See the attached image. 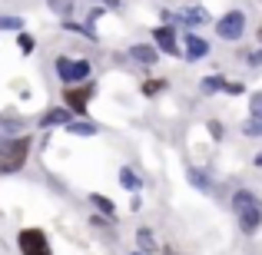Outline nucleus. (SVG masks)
I'll return each instance as SVG.
<instances>
[{
	"label": "nucleus",
	"instance_id": "f257e3e1",
	"mask_svg": "<svg viewBox=\"0 0 262 255\" xmlns=\"http://www.w3.org/2000/svg\"><path fill=\"white\" fill-rule=\"evenodd\" d=\"M33 153V136L20 133V136H0V176H13L27 166Z\"/></svg>",
	"mask_w": 262,
	"mask_h": 255
},
{
	"label": "nucleus",
	"instance_id": "f03ea898",
	"mask_svg": "<svg viewBox=\"0 0 262 255\" xmlns=\"http://www.w3.org/2000/svg\"><path fill=\"white\" fill-rule=\"evenodd\" d=\"M232 212H236V222L243 236H256L262 229V202L256 199L252 189H236L232 192Z\"/></svg>",
	"mask_w": 262,
	"mask_h": 255
},
{
	"label": "nucleus",
	"instance_id": "7ed1b4c3",
	"mask_svg": "<svg viewBox=\"0 0 262 255\" xmlns=\"http://www.w3.org/2000/svg\"><path fill=\"white\" fill-rule=\"evenodd\" d=\"M53 70H57L60 83L63 86H77V83H86L90 73H93V63L86 57H57L53 60Z\"/></svg>",
	"mask_w": 262,
	"mask_h": 255
},
{
	"label": "nucleus",
	"instance_id": "20e7f679",
	"mask_svg": "<svg viewBox=\"0 0 262 255\" xmlns=\"http://www.w3.org/2000/svg\"><path fill=\"white\" fill-rule=\"evenodd\" d=\"M17 252L20 255H53V245L40 225H27L17 232Z\"/></svg>",
	"mask_w": 262,
	"mask_h": 255
},
{
	"label": "nucleus",
	"instance_id": "39448f33",
	"mask_svg": "<svg viewBox=\"0 0 262 255\" xmlns=\"http://www.w3.org/2000/svg\"><path fill=\"white\" fill-rule=\"evenodd\" d=\"M96 93V83L93 80H86V83H77V86H63V106L70 109L73 116H80V120H86V109H90V100H93Z\"/></svg>",
	"mask_w": 262,
	"mask_h": 255
},
{
	"label": "nucleus",
	"instance_id": "423d86ee",
	"mask_svg": "<svg viewBox=\"0 0 262 255\" xmlns=\"http://www.w3.org/2000/svg\"><path fill=\"white\" fill-rule=\"evenodd\" d=\"M216 37L226 40V43H236V40L246 37V13L243 10H229L216 20Z\"/></svg>",
	"mask_w": 262,
	"mask_h": 255
},
{
	"label": "nucleus",
	"instance_id": "0eeeda50",
	"mask_svg": "<svg viewBox=\"0 0 262 255\" xmlns=\"http://www.w3.org/2000/svg\"><path fill=\"white\" fill-rule=\"evenodd\" d=\"M153 47L160 53H166V57H183L179 33H176V27H169V24H163V27H156V30H153Z\"/></svg>",
	"mask_w": 262,
	"mask_h": 255
},
{
	"label": "nucleus",
	"instance_id": "6e6552de",
	"mask_svg": "<svg viewBox=\"0 0 262 255\" xmlns=\"http://www.w3.org/2000/svg\"><path fill=\"white\" fill-rule=\"evenodd\" d=\"M203 57H209V40L199 37V33H183V60L196 63Z\"/></svg>",
	"mask_w": 262,
	"mask_h": 255
},
{
	"label": "nucleus",
	"instance_id": "1a4fd4ad",
	"mask_svg": "<svg viewBox=\"0 0 262 255\" xmlns=\"http://www.w3.org/2000/svg\"><path fill=\"white\" fill-rule=\"evenodd\" d=\"M73 120H77V116H73L67 106H50V109H47V113L37 120V126H40V129H57V126H67V123H73Z\"/></svg>",
	"mask_w": 262,
	"mask_h": 255
},
{
	"label": "nucleus",
	"instance_id": "9d476101",
	"mask_svg": "<svg viewBox=\"0 0 262 255\" xmlns=\"http://www.w3.org/2000/svg\"><path fill=\"white\" fill-rule=\"evenodd\" d=\"M129 60H136L140 66H156L160 63V50L153 43H133L129 47Z\"/></svg>",
	"mask_w": 262,
	"mask_h": 255
},
{
	"label": "nucleus",
	"instance_id": "9b49d317",
	"mask_svg": "<svg viewBox=\"0 0 262 255\" xmlns=\"http://www.w3.org/2000/svg\"><path fill=\"white\" fill-rule=\"evenodd\" d=\"M136 252H143V255H156L160 252L156 232L149 229V225H140V229H136Z\"/></svg>",
	"mask_w": 262,
	"mask_h": 255
},
{
	"label": "nucleus",
	"instance_id": "f8f14e48",
	"mask_svg": "<svg viewBox=\"0 0 262 255\" xmlns=\"http://www.w3.org/2000/svg\"><path fill=\"white\" fill-rule=\"evenodd\" d=\"M176 24H183V27H203V24H209V13H206L203 7H186V10L176 13Z\"/></svg>",
	"mask_w": 262,
	"mask_h": 255
},
{
	"label": "nucleus",
	"instance_id": "ddd939ff",
	"mask_svg": "<svg viewBox=\"0 0 262 255\" xmlns=\"http://www.w3.org/2000/svg\"><path fill=\"white\" fill-rule=\"evenodd\" d=\"M90 205L96 209V216H103V219H116V205H113V199L110 196H100V192H90Z\"/></svg>",
	"mask_w": 262,
	"mask_h": 255
},
{
	"label": "nucleus",
	"instance_id": "4468645a",
	"mask_svg": "<svg viewBox=\"0 0 262 255\" xmlns=\"http://www.w3.org/2000/svg\"><path fill=\"white\" fill-rule=\"evenodd\" d=\"M67 133L70 136H96L100 133V123H90V120H73V123H67Z\"/></svg>",
	"mask_w": 262,
	"mask_h": 255
},
{
	"label": "nucleus",
	"instance_id": "2eb2a0df",
	"mask_svg": "<svg viewBox=\"0 0 262 255\" xmlns=\"http://www.w3.org/2000/svg\"><path fill=\"white\" fill-rule=\"evenodd\" d=\"M0 129H4V136H20V133H27V120H17V116H0Z\"/></svg>",
	"mask_w": 262,
	"mask_h": 255
},
{
	"label": "nucleus",
	"instance_id": "dca6fc26",
	"mask_svg": "<svg viewBox=\"0 0 262 255\" xmlns=\"http://www.w3.org/2000/svg\"><path fill=\"white\" fill-rule=\"evenodd\" d=\"M223 86H226V77H219V73H212V77H203V80H199V93H206V96L223 93Z\"/></svg>",
	"mask_w": 262,
	"mask_h": 255
},
{
	"label": "nucleus",
	"instance_id": "f3484780",
	"mask_svg": "<svg viewBox=\"0 0 262 255\" xmlns=\"http://www.w3.org/2000/svg\"><path fill=\"white\" fill-rule=\"evenodd\" d=\"M186 176H189V182H192V186H196V189H199V192H212V189H216V186H212V179H209V176H206V172H203V169H189V172H186Z\"/></svg>",
	"mask_w": 262,
	"mask_h": 255
},
{
	"label": "nucleus",
	"instance_id": "a211bd4d",
	"mask_svg": "<svg viewBox=\"0 0 262 255\" xmlns=\"http://www.w3.org/2000/svg\"><path fill=\"white\" fill-rule=\"evenodd\" d=\"M120 186H123V189H129V192H140L143 179L136 176V172L129 169V166H123V169H120Z\"/></svg>",
	"mask_w": 262,
	"mask_h": 255
},
{
	"label": "nucleus",
	"instance_id": "6ab92c4d",
	"mask_svg": "<svg viewBox=\"0 0 262 255\" xmlns=\"http://www.w3.org/2000/svg\"><path fill=\"white\" fill-rule=\"evenodd\" d=\"M47 4L60 20H73V0H47Z\"/></svg>",
	"mask_w": 262,
	"mask_h": 255
},
{
	"label": "nucleus",
	"instance_id": "aec40b11",
	"mask_svg": "<svg viewBox=\"0 0 262 255\" xmlns=\"http://www.w3.org/2000/svg\"><path fill=\"white\" fill-rule=\"evenodd\" d=\"M20 30H24V20L20 17H13V13L0 17V33H20Z\"/></svg>",
	"mask_w": 262,
	"mask_h": 255
},
{
	"label": "nucleus",
	"instance_id": "412c9836",
	"mask_svg": "<svg viewBox=\"0 0 262 255\" xmlns=\"http://www.w3.org/2000/svg\"><path fill=\"white\" fill-rule=\"evenodd\" d=\"M63 27L70 33H80V37H86V40H96V30L93 27H86V24H80V20H63Z\"/></svg>",
	"mask_w": 262,
	"mask_h": 255
},
{
	"label": "nucleus",
	"instance_id": "4be33fe9",
	"mask_svg": "<svg viewBox=\"0 0 262 255\" xmlns=\"http://www.w3.org/2000/svg\"><path fill=\"white\" fill-rule=\"evenodd\" d=\"M33 47H37V40H33L30 33H24V30H20V33H17V50L24 53V57H30V53H33Z\"/></svg>",
	"mask_w": 262,
	"mask_h": 255
},
{
	"label": "nucleus",
	"instance_id": "5701e85b",
	"mask_svg": "<svg viewBox=\"0 0 262 255\" xmlns=\"http://www.w3.org/2000/svg\"><path fill=\"white\" fill-rule=\"evenodd\" d=\"M166 86H169L166 80H146V83H143V96H160Z\"/></svg>",
	"mask_w": 262,
	"mask_h": 255
},
{
	"label": "nucleus",
	"instance_id": "b1692460",
	"mask_svg": "<svg viewBox=\"0 0 262 255\" xmlns=\"http://www.w3.org/2000/svg\"><path fill=\"white\" fill-rule=\"evenodd\" d=\"M243 133L246 136H262V120H252V116H249V120L243 123Z\"/></svg>",
	"mask_w": 262,
	"mask_h": 255
},
{
	"label": "nucleus",
	"instance_id": "393cba45",
	"mask_svg": "<svg viewBox=\"0 0 262 255\" xmlns=\"http://www.w3.org/2000/svg\"><path fill=\"white\" fill-rule=\"evenodd\" d=\"M249 116H252V120H262V93H252V100H249Z\"/></svg>",
	"mask_w": 262,
	"mask_h": 255
},
{
	"label": "nucleus",
	"instance_id": "a878e982",
	"mask_svg": "<svg viewBox=\"0 0 262 255\" xmlns=\"http://www.w3.org/2000/svg\"><path fill=\"white\" fill-rule=\"evenodd\" d=\"M223 93H229V96H239V93H246V83H229V80H226V86H223Z\"/></svg>",
	"mask_w": 262,
	"mask_h": 255
},
{
	"label": "nucleus",
	"instance_id": "bb28decb",
	"mask_svg": "<svg viewBox=\"0 0 262 255\" xmlns=\"http://www.w3.org/2000/svg\"><path fill=\"white\" fill-rule=\"evenodd\" d=\"M246 60H249V66H252V70H262V50H252Z\"/></svg>",
	"mask_w": 262,
	"mask_h": 255
},
{
	"label": "nucleus",
	"instance_id": "cd10ccee",
	"mask_svg": "<svg viewBox=\"0 0 262 255\" xmlns=\"http://www.w3.org/2000/svg\"><path fill=\"white\" fill-rule=\"evenodd\" d=\"M96 4H103V7H120V0H96Z\"/></svg>",
	"mask_w": 262,
	"mask_h": 255
},
{
	"label": "nucleus",
	"instance_id": "c85d7f7f",
	"mask_svg": "<svg viewBox=\"0 0 262 255\" xmlns=\"http://www.w3.org/2000/svg\"><path fill=\"white\" fill-rule=\"evenodd\" d=\"M252 163H256V166H262V153H256V159H252Z\"/></svg>",
	"mask_w": 262,
	"mask_h": 255
},
{
	"label": "nucleus",
	"instance_id": "c756f323",
	"mask_svg": "<svg viewBox=\"0 0 262 255\" xmlns=\"http://www.w3.org/2000/svg\"><path fill=\"white\" fill-rule=\"evenodd\" d=\"M259 43H262V27H259Z\"/></svg>",
	"mask_w": 262,
	"mask_h": 255
},
{
	"label": "nucleus",
	"instance_id": "7c9ffc66",
	"mask_svg": "<svg viewBox=\"0 0 262 255\" xmlns=\"http://www.w3.org/2000/svg\"><path fill=\"white\" fill-rule=\"evenodd\" d=\"M129 255H143V252H129Z\"/></svg>",
	"mask_w": 262,
	"mask_h": 255
}]
</instances>
